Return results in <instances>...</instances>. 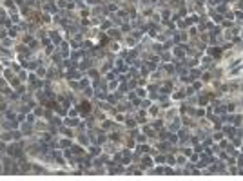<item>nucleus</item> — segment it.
I'll list each match as a JSON object with an SVG mask.
<instances>
[{"mask_svg":"<svg viewBox=\"0 0 243 181\" xmlns=\"http://www.w3.org/2000/svg\"><path fill=\"white\" fill-rule=\"evenodd\" d=\"M82 110H83V114H87V112L91 110V105L87 103V102H83V103H82Z\"/></svg>","mask_w":243,"mask_h":181,"instance_id":"nucleus-1","label":"nucleus"}]
</instances>
